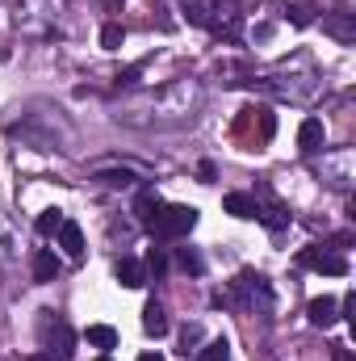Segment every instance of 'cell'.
I'll return each mask as SVG.
<instances>
[{
  "label": "cell",
  "instance_id": "obj_1",
  "mask_svg": "<svg viewBox=\"0 0 356 361\" xmlns=\"http://www.w3.org/2000/svg\"><path fill=\"white\" fill-rule=\"evenodd\" d=\"M59 13H63V0H21L17 13H13V25L25 38H51Z\"/></svg>",
  "mask_w": 356,
  "mask_h": 361
},
{
  "label": "cell",
  "instance_id": "obj_2",
  "mask_svg": "<svg viewBox=\"0 0 356 361\" xmlns=\"http://www.w3.org/2000/svg\"><path fill=\"white\" fill-rule=\"evenodd\" d=\"M227 302H235V307H243V311H256V315H268V311H272V290H268V281L260 273L243 269L231 281Z\"/></svg>",
  "mask_w": 356,
  "mask_h": 361
},
{
  "label": "cell",
  "instance_id": "obj_3",
  "mask_svg": "<svg viewBox=\"0 0 356 361\" xmlns=\"http://www.w3.org/2000/svg\"><path fill=\"white\" fill-rule=\"evenodd\" d=\"M147 227L155 231V240H180L197 227V210L193 206H160V214Z\"/></svg>",
  "mask_w": 356,
  "mask_h": 361
},
{
  "label": "cell",
  "instance_id": "obj_4",
  "mask_svg": "<svg viewBox=\"0 0 356 361\" xmlns=\"http://www.w3.org/2000/svg\"><path fill=\"white\" fill-rule=\"evenodd\" d=\"M298 265H306V269H314V273H327V277H344L348 273V261L340 252H327V248H302Z\"/></svg>",
  "mask_w": 356,
  "mask_h": 361
},
{
  "label": "cell",
  "instance_id": "obj_5",
  "mask_svg": "<svg viewBox=\"0 0 356 361\" xmlns=\"http://www.w3.org/2000/svg\"><path fill=\"white\" fill-rule=\"evenodd\" d=\"M323 143H327L323 122H319V118H306V122L298 126V147H302L306 156H314V152H323Z\"/></svg>",
  "mask_w": 356,
  "mask_h": 361
},
{
  "label": "cell",
  "instance_id": "obj_6",
  "mask_svg": "<svg viewBox=\"0 0 356 361\" xmlns=\"http://www.w3.org/2000/svg\"><path fill=\"white\" fill-rule=\"evenodd\" d=\"M306 315H310V324H314V328H331V324L340 319V302H336L331 294H323V298H310Z\"/></svg>",
  "mask_w": 356,
  "mask_h": 361
},
{
  "label": "cell",
  "instance_id": "obj_7",
  "mask_svg": "<svg viewBox=\"0 0 356 361\" xmlns=\"http://www.w3.org/2000/svg\"><path fill=\"white\" fill-rule=\"evenodd\" d=\"M113 277H117L126 290H143V286H147V269H143V261H134V257H122V261L113 265Z\"/></svg>",
  "mask_w": 356,
  "mask_h": 361
},
{
  "label": "cell",
  "instance_id": "obj_8",
  "mask_svg": "<svg viewBox=\"0 0 356 361\" xmlns=\"http://www.w3.org/2000/svg\"><path fill=\"white\" fill-rule=\"evenodd\" d=\"M46 353H51L55 361H72V353H76V332H72L63 319L55 324V332H51V349H46Z\"/></svg>",
  "mask_w": 356,
  "mask_h": 361
},
{
  "label": "cell",
  "instance_id": "obj_9",
  "mask_svg": "<svg viewBox=\"0 0 356 361\" xmlns=\"http://www.w3.org/2000/svg\"><path fill=\"white\" fill-rule=\"evenodd\" d=\"M323 30H327L336 42H344V47H352V42H356V21H352V13H331V17H323Z\"/></svg>",
  "mask_w": 356,
  "mask_h": 361
},
{
  "label": "cell",
  "instance_id": "obj_10",
  "mask_svg": "<svg viewBox=\"0 0 356 361\" xmlns=\"http://www.w3.org/2000/svg\"><path fill=\"white\" fill-rule=\"evenodd\" d=\"M55 235H59V244H63V252H68L72 261H84V231H80V223L63 219V227H59Z\"/></svg>",
  "mask_w": 356,
  "mask_h": 361
},
{
  "label": "cell",
  "instance_id": "obj_11",
  "mask_svg": "<svg viewBox=\"0 0 356 361\" xmlns=\"http://www.w3.org/2000/svg\"><path fill=\"white\" fill-rule=\"evenodd\" d=\"M252 126H256L252 130V147H265V143H272V135H276V114L265 109V105L252 109Z\"/></svg>",
  "mask_w": 356,
  "mask_h": 361
},
{
  "label": "cell",
  "instance_id": "obj_12",
  "mask_svg": "<svg viewBox=\"0 0 356 361\" xmlns=\"http://www.w3.org/2000/svg\"><path fill=\"white\" fill-rule=\"evenodd\" d=\"M143 332L147 336H168V315H164V307L155 302V298H147V307H143Z\"/></svg>",
  "mask_w": 356,
  "mask_h": 361
},
{
  "label": "cell",
  "instance_id": "obj_13",
  "mask_svg": "<svg viewBox=\"0 0 356 361\" xmlns=\"http://www.w3.org/2000/svg\"><path fill=\"white\" fill-rule=\"evenodd\" d=\"M222 210L235 214V219H256V197L252 193H227L222 197Z\"/></svg>",
  "mask_w": 356,
  "mask_h": 361
},
{
  "label": "cell",
  "instance_id": "obj_14",
  "mask_svg": "<svg viewBox=\"0 0 356 361\" xmlns=\"http://www.w3.org/2000/svg\"><path fill=\"white\" fill-rule=\"evenodd\" d=\"M55 277H59V257L51 248H42L34 257V281H55Z\"/></svg>",
  "mask_w": 356,
  "mask_h": 361
},
{
  "label": "cell",
  "instance_id": "obj_15",
  "mask_svg": "<svg viewBox=\"0 0 356 361\" xmlns=\"http://www.w3.org/2000/svg\"><path fill=\"white\" fill-rule=\"evenodd\" d=\"M180 8H184V21L189 25H214V17H210L214 8L205 0H180Z\"/></svg>",
  "mask_w": 356,
  "mask_h": 361
},
{
  "label": "cell",
  "instance_id": "obj_16",
  "mask_svg": "<svg viewBox=\"0 0 356 361\" xmlns=\"http://www.w3.org/2000/svg\"><path fill=\"white\" fill-rule=\"evenodd\" d=\"M84 336H89L92 349H105V353H109V349H117V332H113L109 324H92Z\"/></svg>",
  "mask_w": 356,
  "mask_h": 361
},
{
  "label": "cell",
  "instance_id": "obj_17",
  "mask_svg": "<svg viewBox=\"0 0 356 361\" xmlns=\"http://www.w3.org/2000/svg\"><path fill=\"white\" fill-rule=\"evenodd\" d=\"M160 206H164V202L155 197V189H143V193H139V202H134V214H139L143 223H151V219L160 214Z\"/></svg>",
  "mask_w": 356,
  "mask_h": 361
},
{
  "label": "cell",
  "instance_id": "obj_18",
  "mask_svg": "<svg viewBox=\"0 0 356 361\" xmlns=\"http://www.w3.org/2000/svg\"><path fill=\"white\" fill-rule=\"evenodd\" d=\"M122 42H126V30H122L117 21H105V25H101V47H105V51H122Z\"/></svg>",
  "mask_w": 356,
  "mask_h": 361
},
{
  "label": "cell",
  "instance_id": "obj_19",
  "mask_svg": "<svg viewBox=\"0 0 356 361\" xmlns=\"http://www.w3.org/2000/svg\"><path fill=\"white\" fill-rule=\"evenodd\" d=\"M59 227H63V210H42V214H38V235L51 240Z\"/></svg>",
  "mask_w": 356,
  "mask_h": 361
},
{
  "label": "cell",
  "instance_id": "obj_20",
  "mask_svg": "<svg viewBox=\"0 0 356 361\" xmlns=\"http://www.w3.org/2000/svg\"><path fill=\"white\" fill-rule=\"evenodd\" d=\"M101 185H113V189H126V185H134V173L130 169H109V173H96Z\"/></svg>",
  "mask_w": 356,
  "mask_h": 361
},
{
  "label": "cell",
  "instance_id": "obj_21",
  "mask_svg": "<svg viewBox=\"0 0 356 361\" xmlns=\"http://www.w3.org/2000/svg\"><path fill=\"white\" fill-rule=\"evenodd\" d=\"M197 357L201 361H231V345L227 341H210L205 349H197Z\"/></svg>",
  "mask_w": 356,
  "mask_h": 361
},
{
  "label": "cell",
  "instance_id": "obj_22",
  "mask_svg": "<svg viewBox=\"0 0 356 361\" xmlns=\"http://www.w3.org/2000/svg\"><path fill=\"white\" fill-rule=\"evenodd\" d=\"M197 341H201V328H197V324H189V328L180 332V357H189V353H197V349H193Z\"/></svg>",
  "mask_w": 356,
  "mask_h": 361
},
{
  "label": "cell",
  "instance_id": "obj_23",
  "mask_svg": "<svg viewBox=\"0 0 356 361\" xmlns=\"http://www.w3.org/2000/svg\"><path fill=\"white\" fill-rule=\"evenodd\" d=\"M285 17H289V21H293V25H298V30H306V25H310V21H314V17H310V8H306V4H289V8H285Z\"/></svg>",
  "mask_w": 356,
  "mask_h": 361
},
{
  "label": "cell",
  "instance_id": "obj_24",
  "mask_svg": "<svg viewBox=\"0 0 356 361\" xmlns=\"http://www.w3.org/2000/svg\"><path fill=\"white\" fill-rule=\"evenodd\" d=\"M143 269L155 273V277H164V269H168V257H164L160 248H151V252H147V265H143Z\"/></svg>",
  "mask_w": 356,
  "mask_h": 361
},
{
  "label": "cell",
  "instance_id": "obj_25",
  "mask_svg": "<svg viewBox=\"0 0 356 361\" xmlns=\"http://www.w3.org/2000/svg\"><path fill=\"white\" fill-rule=\"evenodd\" d=\"M177 261H180V269H184V273H201V269H205V265H201V257H197V252H189V248H180Z\"/></svg>",
  "mask_w": 356,
  "mask_h": 361
},
{
  "label": "cell",
  "instance_id": "obj_26",
  "mask_svg": "<svg viewBox=\"0 0 356 361\" xmlns=\"http://www.w3.org/2000/svg\"><path fill=\"white\" fill-rule=\"evenodd\" d=\"M344 311H348L344 319H348V324H356V294H348V298H344Z\"/></svg>",
  "mask_w": 356,
  "mask_h": 361
},
{
  "label": "cell",
  "instance_id": "obj_27",
  "mask_svg": "<svg viewBox=\"0 0 356 361\" xmlns=\"http://www.w3.org/2000/svg\"><path fill=\"white\" fill-rule=\"evenodd\" d=\"M336 361H352V349L348 345H336Z\"/></svg>",
  "mask_w": 356,
  "mask_h": 361
},
{
  "label": "cell",
  "instance_id": "obj_28",
  "mask_svg": "<svg viewBox=\"0 0 356 361\" xmlns=\"http://www.w3.org/2000/svg\"><path fill=\"white\" fill-rule=\"evenodd\" d=\"M139 361H164V357H160V353H143Z\"/></svg>",
  "mask_w": 356,
  "mask_h": 361
},
{
  "label": "cell",
  "instance_id": "obj_29",
  "mask_svg": "<svg viewBox=\"0 0 356 361\" xmlns=\"http://www.w3.org/2000/svg\"><path fill=\"white\" fill-rule=\"evenodd\" d=\"M117 4H122V0H105V8H109V13H113V8H117Z\"/></svg>",
  "mask_w": 356,
  "mask_h": 361
},
{
  "label": "cell",
  "instance_id": "obj_30",
  "mask_svg": "<svg viewBox=\"0 0 356 361\" xmlns=\"http://www.w3.org/2000/svg\"><path fill=\"white\" fill-rule=\"evenodd\" d=\"M30 361H55V357H51V353H42V357H30Z\"/></svg>",
  "mask_w": 356,
  "mask_h": 361
},
{
  "label": "cell",
  "instance_id": "obj_31",
  "mask_svg": "<svg viewBox=\"0 0 356 361\" xmlns=\"http://www.w3.org/2000/svg\"><path fill=\"white\" fill-rule=\"evenodd\" d=\"M96 361H113V357H109V353H105V357H96Z\"/></svg>",
  "mask_w": 356,
  "mask_h": 361
}]
</instances>
